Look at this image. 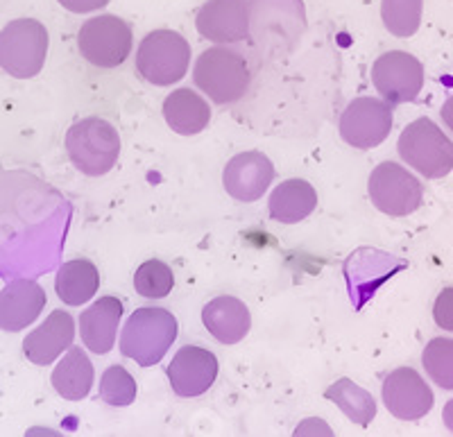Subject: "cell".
Wrapping results in <instances>:
<instances>
[{"mask_svg": "<svg viewBox=\"0 0 453 437\" xmlns=\"http://www.w3.org/2000/svg\"><path fill=\"white\" fill-rule=\"evenodd\" d=\"M372 82L386 103H412L424 88V66L403 50L383 52L372 66Z\"/></svg>", "mask_w": 453, "mask_h": 437, "instance_id": "obj_9", "label": "cell"}, {"mask_svg": "<svg viewBox=\"0 0 453 437\" xmlns=\"http://www.w3.org/2000/svg\"><path fill=\"white\" fill-rule=\"evenodd\" d=\"M48 55V30L35 19H16L0 32V68L16 80L39 75Z\"/></svg>", "mask_w": 453, "mask_h": 437, "instance_id": "obj_6", "label": "cell"}, {"mask_svg": "<svg viewBox=\"0 0 453 437\" xmlns=\"http://www.w3.org/2000/svg\"><path fill=\"white\" fill-rule=\"evenodd\" d=\"M383 403L402 422H418L431 412L435 395L412 367H399L383 381Z\"/></svg>", "mask_w": 453, "mask_h": 437, "instance_id": "obj_11", "label": "cell"}, {"mask_svg": "<svg viewBox=\"0 0 453 437\" xmlns=\"http://www.w3.org/2000/svg\"><path fill=\"white\" fill-rule=\"evenodd\" d=\"M46 290L32 279H14L0 293V329L16 334L30 326L46 309Z\"/></svg>", "mask_w": 453, "mask_h": 437, "instance_id": "obj_15", "label": "cell"}, {"mask_svg": "<svg viewBox=\"0 0 453 437\" xmlns=\"http://www.w3.org/2000/svg\"><path fill=\"white\" fill-rule=\"evenodd\" d=\"M274 180V165L263 152H241L225 165L222 184L238 202H257Z\"/></svg>", "mask_w": 453, "mask_h": 437, "instance_id": "obj_14", "label": "cell"}, {"mask_svg": "<svg viewBox=\"0 0 453 437\" xmlns=\"http://www.w3.org/2000/svg\"><path fill=\"white\" fill-rule=\"evenodd\" d=\"M424 0H381L383 26L390 34L408 39L422 26Z\"/></svg>", "mask_w": 453, "mask_h": 437, "instance_id": "obj_24", "label": "cell"}, {"mask_svg": "<svg viewBox=\"0 0 453 437\" xmlns=\"http://www.w3.org/2000/svg\"><path fill=\"white\" fill-rule=\"evenodd\" d=\"M59 5L73 14H88V12H98L107 7L109 0H59Z\"/></svg>", "mask_w": 453, "mask_h": 437, "instance_id": "obj_29", "label": "cell"}, {"mask_svg": "<svg viewBox=\"0 0 453 437\" xmlns=\"http://www.w3.org/2000/svg\"><path fill=\"white\" fill-rule=\"evenodd\" d=\"M399 155L426 180H442L453 170V141L431 119L412 120L403 129Z\"/></svg>", "mask_w": 453, "mask_h": 437, "instance_id": "obj_5", "label": "cell"}, {"mask_svg": "<svg viewBox=\"0 0 453 437\" xmlns=\"http://www.w3.org/2000/svg\"><path fill=\"white\" fill-rule=\"evenodd\" d=\"M175 286L173 270L164 261H145L134 274V288L141 297L145 299H164L168 297L170 290Z\"/></svg>", "mask_w": 453, "mask_h": 437, "instance_id": "obj_26", "label": "cell"}, {"mask_svg": "<svg viewBox=\"0 0 453 437\" xmlns=\"http://www.w3.org/2000/svg\"><path fill=\"white\" fill-rule=\"evenodd\" d=\"M326 399L338 403L340 410L345 412L351 422L358 424V426H370L376 415L374 396L356 386V383H351L349 379H340L335 386H331L326 390Z\"/></svg>", "mask_w": 453, "mask_h": 437, "instance_id": "obj_23", "label": "cell"}, {"mask_svg": "<svg viewBox=\"0 0 453 437\" xmlns=\"http://www.w3.org/2000/svg\"><path fill=\"white\" fill-rule=\"evenodd\" d=\"M120 318H123V302L111 295L100 297L88 306L80 318V335L88 351L93 354H109L116 345Z\"/></svg>", "mask_w": 453, "mask_h": 437, "instance_id": "obj_17", "label": "cell"}, {"mask_svg": "<svg viewBox=\"0 0 453 437\" xmlns=\"http://www.w3.org/2000/svg\"><path fill=\"white\" fill-rule=\"evenodd\" d=\"M318 193L306 180H286L270 196V216L283 225L302 222L315 211Z\"/></svg>", "mask_w": 453, "mask_h": 437, "instance_id": "obj_20", "label": "cell"}, {"mask_svg": "<svg viewBox=\"0 0 453 437\" xmlns=\"http://www.w3.org/2000/svg\"><path fill=\"white\" fill-rule=\"evenodd\" d=\"M442 422H444V426H447L449 431L453 433V399L447 403V406H444V410H442Z\"/></svg>", "mask_w": 453, "mask_h": 437, "instance_id": "obj_31", "label": "cell"}, {"mask_svg": "<svg viewBox=\"0 0 453 437\" xmlns=\"http://www.w3.org/2000/svg\"><path fill=\"white\" fill-rule=\"evenodd\" d=\"M442 120H444V125H447L449 129H451V134H453V96L451 98L447 100V103L442 104Z\"/></svg>", "mask_w": 453, "mask_h": 437, "instance_id": "obj_30", "label": "cell"}, {"mask_svg": "<svg viewBox=\"0 0 453 437\" xmlns=\"http://www.w3.org/2000/svg\"><path fill=\"white\" fill-rule=\"evenodd\" d=\"M66 152L82 175H107L120 155L119 129L98 116L82 119L68 129Z\"/></svg>", "mask_w": 453, "mask_h": 437, "instance_id": "obj_3", "label": "cell"}, {"mask_svg": "<svg viewBox=\"0 0 453 437\" xmlns=\"http://www.w3.org/2000/svg\"><path fill=\"white\" fill-rule=\"evenodd\" d=\"M100 288V272L87 258L64 263L55 279L57 297L66 306H82Z\"/></svg>", "mask_w": 453, "mask_h": 437, "instance_id": "obj_21", "label": "cell"}, {"mask_svg": "<svg viewBox=\"0 0 453 437\" xmlns=\"http://www.w3.org/2000/svg\"><path fill=\"white\" fill-rule=\"evenodd\" d=\"M177 338V319L165 309H139L120 334V354L141 367L157 365Z\"/></svg>", "mask_w": 453, "mask_h": 437, "instance_id": "obj_1", "label": "cell"}, {"mask_svg": "<svg viewBox=\"0 0 453 437\" xmlns=\"http://www.w3.org/2000/svg\"><path fill=\"white\" fill-rule=\"evenodd\" d=\"M428 379L442 390H453V338H433L422 354Z\"/></svg>", "mask_w": 453, "mask_h": 437, "instance_id": "obj_25", "label": "cell"}, {"mask_svg": "<svg viewBox=\"0 0 453 437\" xmlns=\"http://www.w3.org/2000/svg\"><path fill=\"white\" fill-rule=\"evenodd\" d=\"M100 399L109 406H129L136 399V381L125 367L111 365L100 379Z\"/></svg>", "mask_w": 453, "mask_h": 437, "instance_id": "obj_27", "label": "cell"}, {"mask_svg": "<svg viewBox=\"0 0 453 437\" xmlns=\"http://www.w3.org/2000/svg\"><path fill=\"white\" fill-rule=\"evenodd\" d=\"M164 119L181 136L200 134L211 120V107L193 88H177L165 98Z\"/></svg>", "mask_w": 453, "mask_h": 437, "instance_id": "obj_19", "label": "cell"}, {"mask_svg": "<svg viewBox=\"0 0 453 437\" xmlns=\"http://www.w3.org/2000/svg\"><path fill=\"white\" fill-rule=\"evenodd\" d=\"M392 132V104L379 98H356L340 116V136L351 148L381 145Z\"/></svg>", "mask_w": 453, "mask_h": 437, "instance_id": "obj_10", "label": "cell"}, {"mask_svg": "<svg viewBox=\"0 0 453 437\" xmlns=\"http://www.w3.org/2000/svg\"><path fill=\"white\" fill-rule=\"evenodd\" d=\"M193 80L216 104H234L248 93L252 73L241 52L218 46L197 57Z\"/></svg>", "mask_w": 453, "mask_h": 437, "instance_id": "obj_2", "label": "cell"}, {"mask_svg": "<svg viewBox=\"0 0 453 437\" xmlns=\"http://www.w3.org/2000/svg\"><path fill=\"white\" fill-rule=\"evenodd\" d=\"M52 387L68 402H80L91 392L93 365L80 347H71L64 360L52 372Z\"/></svg>", "mask_w": 453, "mask_h": 437, "instance_id": "obj_22", "label": "cell"}, {"mask_svg": "<svg viewBox=\"0 0 453 437\" xmlns=\"http://www.w3.org/2000/svg\"><path fill=\"white\" fill-rule=\"evenodd\" d=\"M132 27L113 14L93 16L78 34L80 55L98 68H116L132 52Z\"/></svg>", "mask_w": 453, "mask_h": 437, "instance_id": "obj_8", "label": "cell"}, {"mask_svg": "<svg viewBox=\"0 0 453 437\" xmlns=\"http://www.w3.org/2000/svg\"><path fill=\"white\" fill-rule=\"evenodd\" d=\"M191 64V46L180 32L155 30L145 34L136 50V71L145 82L170 87L180 82Z\"/></svg>", "mask_w": 453, "mask_h": 437, "instance_id": "obj_4", "label": "cell"}, {"mask_svg": "<svg viewBox=\"0 0 453 437\" xmlns=\"http://www.w3.org/2000/svg\"><path fill=\"white\" fill-rule=\"evenodd\" d=\"M196 27L213 43L250 39V0H206L196 16Z\"/></svg>", "mask_w": 453, "mask_h": 437, "instance_id": "obj_12", "label": "cell"}, {"mask_svg": "<svg viewBox=\"0 0 453 437\" xmlns=\"http://www.w3.org/2000/svg\"><path fill=\"white\" fill-rule=\"evenodd\" d=\"M433 318H435V325L440 329L451 331L453 334V286L451 288H444L438 295L435 306H433Z\"/></svg>", "mask_w": 453, "mask_h": 437, "instance_id": "obj_28", "label": "cell"}, {"mask_svg": "<svg viewBox=\"0 0 453 437\" xmlns=\"http://www.w3.org/2000/svg\"><path fill=\"white\" fill-rule=\"evenodd\" d=\"M367 191L372 204L390 218L411 216L424 202L422 181L395 161H383L372 170Z\"/></svg>", "mask_w": 453, "mask_h": 437, "instance_id": "obj_7", "label": "cell"}, {"mask_svg": "<svg viewBox=\"0 0 453 437\" xmlns=\"http://www.w3.org/2000/svg\"><path fill=\"white\" fill-rule=\"evenodd\" d=\"M202 322L218 342L236 345L250 334L252 315L241 299L222 295V297H216L206 303L204 310H202Z\"/></svg>", "mask_w": 453, "mask_h": 437, "instance_id": "obj_18", "label": "cell"}, {"mask_svg": "<svg viewBox=\"0 0 453 437\" xmlns=\"http://www.w3.org/2000/svg\"><path fill=\"white\" fill-rule=\"evenodd\" d=\"M218 379V358L204 347L186 345L168 365V381L173 392L181 399H196L204 395Z\"/></svg>", "mask_w": 453, "mask_h": 437, "instance_id": "obj_13", "label": "cell"}, {"mask_svg": "<svg viewBox=\"0 0 453 437\" xmlns=\"http://www.w3.org/2000/svg\"><path fill=\"white\" fill-rule=\"evenodd\" d=\"M75 338V319L66 310H52L42 326H36L23 340V351L35 365H50L73 345Z\"/></svg>", "mask_w": 453, "mask_h": 437, "instance_id": "obj_16", "label": "cell"}]
</instances>
